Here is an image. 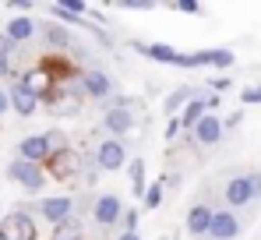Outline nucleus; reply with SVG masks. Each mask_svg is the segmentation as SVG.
Wrapping results in <instances>:
<instances>
[{"mask_svg":"<svg viewBox=\"0 0 261 240\" xmlns=\"http://www.w3.org/2000/svg\"><path fill=\"white\" fill-rule=\"evenodd\" d=\"M130 106H134V99H117V103L106 110V117H102L106 131H110L117 141H120L124 134H130V131H134V110H130Z\"/></svg>","mask_w":261,"mask_h":240,"instance_id":"1","label":"nucleus"},{"mask_svg":"<svg viewBox=\"0 0 261 240\" xmlns=\"http://www.w3.org/2000/svg\"><path fill=\"white\" fill-rule=\"evenodd\" d=\"M0 237L4 240H36L39 230H36L32 215L18 208V212H7V215L0 219Z\"/></svg>","mask_w":261,"mask_h":240,"instance_id":"2","label":"nucleus"},{"mask_svg":"<svg viewBox=\"0 0 261 240\" xmlns=\"http://www.w3.org/2000/svg\"><path fill=\"white\" fill-rule=\"evenodd\" d=\"M95 170H102V173H117V170H124L127 166V149H124V141H117V138H106V141H99V149H95Z\"/></svg>","mask_w":261,"mask_h":240,"instance_id":"3","label":"nucleus"},{"mask_svg":"<svg viewBox=\"0 0 261 240\" xmlns=\"http://www.w3.org/2000/svg\"><path fill=\"white\" fill-rule=\"evenodd\" d=\"M7 177H11V180H18L29 195H32V191H43V184H46V173H43V170H39V166H32V162H21V159L7 162Z\"/></svg>","mask_w":261,"mask_h":240,"instance_id":"4","label":"nucleus"},{"mask_svg":"<svg viewBox=\"0 0 261 240\" xmlns=\"http://www.w3.org/2000/svg\"><path fill=\"white\" fill-rule=\"evenodd\" d=\"M36 212L43 215L46 223H64V219H71V212H74V198L71 195H53V198H43L36 201Z\"/></svg>","mask_w":261,"mask_h":240,"instance_id":"5","label":"nucleus"},{"mask_svg":"<svg viewBox=\"0 0 261 240\" xmlns=\"http://www.w3.org/2000/svg\"><path fill=\"white\" fill-rule=\"evenodd\" d=\"M46 162H49V173H53L57 180H71V177H78L82 166H85L82 156H78L74 149H60V152H53Z\"/></svg>","mask_w":261,"mask_h":240,"instance_id":"6","label":"nucleus"},{"mask_svg":"<svg viewBox=\"0 0 261 240\" xmlns=\"http://www.w3.org/2000/svg\"><path fill=\"white\" fill-rule=\"evenodd\" d=\"M82 103H85L82 88H71V85H60V88L53 92V99H49V106H53L57 117H74V113H82Z\"/></svg>","mask_w":261,"mask_h":240,"instance_id":"7","label":"nucleus"},{"mask_svg":"<svg viewBox=\"0 0 261 240\" xmlns=\"http://www.w3.org/2000/svg\"><path fill=\"white\" fill-rule=\"evenodd\" d=\"M7 103H11V110L21 113V117H32V113L39 110V99H36V92H32L25 81H14V85L7 88Z\"/></svg>","mask_w":261,"mask_h":240,"instance_id":"8","label":"nucleus"},{"mask_svg":"<svg viewBox=\"0 0 261 240\" xmlns=\"http://www.w3.org/2000/svg\"><path fill=\"white\" fill-rule=\"evenodd\" d=\"M92 215H95L99 226H113L117 219H124V201L117 195H99L95 205H92Z\"/></svg>","mask_w":261,"mask_h":240,"instance_id":"9","label":"nucleus"},{"mask_svg":"<svg viewBox=\"0 0 261 240\" xmlns=\"http://www.w3.org/2000/svg\"><path fill=\"white\" fill-rule=\"evenodd\" d=\"M18 159L32 162V166H39V162L49 159V141H46V134H29V138H21V141H18Z\"/></svg>","mask_w":261,"mask_h":240,"instance_id":"10","label":"nucleus"},{"mask_svg":"<svg viewBox=\"0 0 261 240\" xmlns=\"http://www.w3.org/2000/svg\"><path fill=\"white\" fill-rule=\"evenodd\" d=\"M78 88H82V95H88V99H106L113 92V81H110L106 71H85Z\"/></svg>","mask_w":261,"mask_h":240,"instance_id":"11","label":"nucleus"},{"mask_svg":"<svg viewBox=\"0 0 261 240\" xmlns=\"http://www.w3.org/2000/svg\"><path fill=\"white\" fill-rule=\"evenodd\" d=\"M240 233V223L233 212H212V226H208V237L212 240H233Z\"/></svg>","mask_w":261,"mask_h":240,"instance_id":"12","label":"nucleus"},{"mask_svg":"<svg viewBox=\"0 0 261 240\" xmlns=\"http://www.w3.org/2000/svg\"><path fill=\"white\" fill-rule=\"evenodd\" d=\"M194 138H198L201 145H216L219 138H222V120L212 117V113H205V117L194 124Z\"/></svg>","mask_w":261,"mask_h":240,"instance_id":"13","label":"nucleus"},{"mask_svg":"<svg viewBox=\"0 0 261 240\" xmlns=\"http://www.w3.org/2000/svg\"><path fill=\"white\" fill-rule=\"evenodd\" d=\"M208 226H212V208H208V205H194V208L187 212V233H191V237H205Z\"/></svg>","mask_w":261,"mask_h":240,"instance_id":"14","label":"nucleus"},{"mask_svg":"<svg viewBox=\"0 0 261 240\" xmlns=\"http://www.w3.org/2000/svg\"><path fill=\"white\" fill-rule=\"evenodd\" d=\"M254 198V187H251V177H233L226 184V201L229 205H247Z\"/></svg>","mask_w":261,"mask_h":240,"instance_id":"15","label":"nucleus"},{"mask_svg":"<svg viewBox=\"0 0 261 240\" xmlns=\"http://www.w3.org/2000/svg\"><path fill=\"white\" fill-rule=\"evenodd\" d=\"M4 36L21 46V42H29L32 36H36V21H32V18H11L7 29H4Z\"/></svg>","mask_w":261,"mask_h":240,"instance_id":"16","label":"nucleus"},{"mask_svg":"<svg viewBox=\"0 0 261 240\" xmlns=\"http://www.w3.org/2000/svg\"><path fill=\"white\" fill-rule=\"evenodd\" d=\"M43 36H46V46H49V50H71V46H74L71 32H67L64 25H57V21L43 25Z\"/></svg>","mask_w":261,"mask_h":240,"instance_id":"17","label":"nucleus"},{"mask_svg":"<svg viewBox=\"0 0 261 240\" xmlns=\"http://www.w3.org/2000/svg\"><path fill=\"white\" fill-rule=\"evenodd\" d=\"M201 117H205V103L194 95V99L184 106V113H180V127H191V131H194V124H198Z\"/></svg>","mask_w":261,"mask_h":240,"instance_id":"18","label":"nucleus"},{"mask_svg":"<svg viewBox=\"0 0 261 240\" xmlns=\"http://www.w3.org/2000/svg\"><path fill=\"white\" fill-rule=\"evenodd\" d=\"M53 240H82V223L71 215V219H64V223H57L53 226Z\"/></svg>","mask_w":261,"mask_h":240,"instance_id":"19","label":"nucleus"},{"mask_svg":"<svg viewBox=\"0 0 261 240\" xmlns=\"http://www.w3.org/2000/svg\"><path fill=\"white\" fill-rule=\"evenodd\" d=\"M191 99H194V88H176V92H170L166 103H163L166 113H170V120H173V113H176V110H184V103H191Z\"/></svg>","mask_w":261,"mask_h":240,"instance_id":"20","label":"nucleus"},{"mask_svg":"<svg viewBox=\"0 0 261 240\" xmlns=\"http://www.w3.org/2000/svg\"><path fill=\"white\" fill-rule=\"evenodd\" d=\"M49 14H53L57 21H64V25H82V29H88V18H78V14H71V11H64V7H57V4H49Z\"/></svg>","mask_w":261,"mask_h":240,"instance_id":"21","label":"nucleus"},{"mask_svg":"<svg viewBox=\"0 0 261 240\" xmlns=\"http://www.w3.org/2000/svg\"><path fill=\"white\" fill-rule=\"evenodd\" d=\"M130 184H134V195L141 198V195H145V159L130 162Z\"/></svg>","mask_w":261,"mask_h":240,"instance_id":"22","label":"nucleus"},{"mask_svg":"<svg viewBox=\"0 0 261 240\" xmlns=\"http://www.w3.org/2000/svg\"><path fill=\"white\" fill-rule=\"evenodd\" d=\"M141 205H145V212L159 208V205H163V184H152V187L141 195Z\"/></svg>","mask_w":261,"mask_h":240,"instance_id":"23","label":"nucleus"},{"mask_svg":"<svg viewBox=\"0 0 261 240\" xmlns=\"http://www.w3.org/2000/svg\"><path fill=\"white\" fill-rule=\"evenodd\" d=\"M117 7L120 11H152L155 4L152 0H117Z\"/></svg>","mask_w":261,"mask_h":240,"instance_id":"24","label":"nucleus"},{"mask_svg":"<svg viewBox=\"0 0 261 240\" xmlns=\"http://www.w3.org/2000/svg\"><path fill=\"white\" fill-rule=\"evenodd\" d=\"M57 7L71 11V14H78V18H85V11H88V4H85V0H60Z\"/></svg>","mask_w":261,"mask_h":240,"instance_id":"25","label":"nucleus"},{"mask_svg":"<svg viewBox=\"0 0 261 240\" xmlns=\"http://www.w3.org/2000/svg\"><path fill=\"white\" fill-rule=\"evenodd\" d=\"M229 64H233V53H229V50H216L212 67H229Z\"/></svg>","mask_w":261,"mask_h":240,"instance_id":"26","label":"nucleus"},{"mask_svg":"<svg viewBox=\"0 0 261 240\" xmlns=\"http://www.w3.org/2000/svg\"><path fill=\"white\" fill-rule=\"evenodd\" d=\"M173 11H184V14H198V11H201V4H194V0H176Z\"/></svg>","mask_w":261,"mask_h":240,"instance_id":"27","label":"nucleus"},{"mask_svg":"<svg viewBox=\"0 0 261 240\" xmlns=\"http://www.w3.org/2000/svg\"><path fill=\"white\" fill-rule=\"evenodd\" d=\"M124 226H127L124 233H138V212H134V208H130V212H124Z\"/></svg>","mask_w":261,"mask_h":240,"instance_id":"28","label":"nucleus"},{"mask_svg":"<svg viewBox=\"0 0 261 240\" xmlns=\"http://www.w3.org/2000/svg\"><path fill=\"white\" fill-rule=\"evenodd\" d=\"M244 103H261V88H244Z\"/></svg>","mask_w":261,"mask_h":240,"instance_id":"29","label":"nucleus"},{"mask_svg":"<svg viewBox=\"0 0 261 240\" xmlns=\"http://www.w3.org/2000/svg\"><path fill=\"white\" fill-rule=\"evenodd\" d=\"M176 134H180V120H170V124H166V138L173 141Z\"/></svg>","mask_w":261,"mask_h":240,"instance_id":"30","label":"nucleus"},{"mask_svg":"<svg viewBox=\"0 0 261 240\" xmlns=\"http://www.w3.org/2000/svg\"><path fill=\"white\" fill-rule=\"evenodd\" d=\"M11 11H32V0H14Z\"/></svg>","mask_w":261,"mask_h":240,"instance_id":"31","label":"nucleus"},{"mask_svg":"<svg viewBox=\"0 0 261 240\" xmlns=\"http://www.w3.org/2000/svg\"><path fill=\"white\" fill-rule=\"evenodd\" d=\"M7 110H11V103H7V92H4V88H0V117H4V113H7Z\"/></svg>","mask_w":261,"mask_h":240,"instance_id":"32","label":"nucleus"},{"mask_svg":"<svg viewBox=\"0 0 261 240\" xmlns=\"http://www.w3.org/2000/svg\"><path fill=\"white\" fill-rule=\"evenodd\" d=\"M7 71H11V57H4V53H0V78H4Z\"/></svg>","mask_w":261,"mask_h":240,"instance_id":"33","label":"nucleus"},{"mask_svg":"<svg viewBox=\"0 0 261 240\" xmlns=\"http://www.w3.org/2000/svg\"><path fill=\"white\" fill-rule=\"evenodd\" d=\"M212 88H216V92H222V88H229V78H216V81H212Z\"/></svg>","mask_w":261,"mask_h":240,"instance_id":"34","label":"nucleus"},{"mask_svg":"<svg viewBox=\"0 0 261 240\" xmlns=\"http://www.w3.org/2000/svg\"><path fill=\"white\" fill-rule=\"evenodd\" d=\"M117 240H141V237H138V233H120Z\"/></svg>","mask_w":261,"mask_h":240,"instance_id":"35","label":"nucleus"},{"mask_svg":"<svg viewBox=\"0 0 261 240\" xmlns=\"http://www.w3.org/2000/svg\"><path fill=\"white\" fill-rule=\"evenodd\" d=\"M159 240H176V233H166V237H159Z\"/></svg>","mask_w":261,"mask_h":240,"instance_id":"36","label":"nucleus"},{"mask_svg":"<svg viewBox=\"0 0 261 240\" xmlns=\"http://www.w3.org/2000/svg\"><path fill=\"white\" fill-rule=\"evenodd\" d=\"M0 240H4V237H0Z\"/></svg>","mask_w":261,"mask_h":240,"instance_id":"37","label":"nucleus"}]
</instances>
